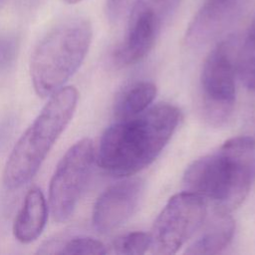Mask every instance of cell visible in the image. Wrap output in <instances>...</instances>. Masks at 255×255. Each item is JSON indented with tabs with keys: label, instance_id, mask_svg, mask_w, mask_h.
I'll return each instance as SVG.
<instances>
[{
	"label": "cell",
	"instance_id": "10",
	"mask_svg": "<svg viewBox=\"0 0 255 255\" xmlns=\"http://www.w3.org/2000/svg\"><path fill=\"white\" fill-rule=\"evenodd\" d=\"M241 0H206L194 15L185 33V43L200 47L214 39L233 18Z\"/></svg>",
	"mask_w": 255,
	"mask_h": 255
},
{
	"label": "cell",
	"instance_id": "8",
	"mask_svg": "<svg viewBox=\"0 0 255 255\" xmlns=\"http://www.w3.org/2000/svg\"><path fill=\"white\" fill-rule=\"evenodd\" d=\"M179 3L180 0H135L128 17L126 38L115 53L116 62L128 66L143 59Z\"/></svg>",
	"mask_w": 255,
	"mask_h": 255
},
{
	"label": "cell",
	"instance_id": "3",
	"mask_svg": "<svg viewBox=\"0 0 255 255\" xmlns=\"http://www.w3.org/2000/svg\"><path fill=\"white\" fill-rule=\"evenodd\" d=\"M78 101L79 92L74 86H64L49 97L7 158L3 171V182L7 188H19L35 176L70 124Z\"/></svg>",
	"mask_w": 255,
	"mask_h": 255
},
{
	"label": "cell",
	"instance_id": "13",
	"mask_svg": "<svg viewBox=\"0 0 255 255\" xmlns=\"http://www.w3.org/2000/svg\"><path fill=\"white\" fill-rule=\"evenodd\" d=\"M156 95V87L151 82L140 81L126 87L117 97L114 115L117 121L135 117L145 111Z\"/></svg>",
	"mask_w": 255,
	"mask_h": 255
},
{
	"label": "cell",
	"instance_id": "12",
	"mask_svg": "<svg viewBox=\"0 0 255 255\" xmlns=\"http://www.w3.org/2000/svg\"><path fill=\"white\" fill-rule=\"evenodd\" d=\"M235 222L230 212L214 209L213 215L200 235L185 250L190 255L218 254L225 249L234 235Z\"/></svg>",
	"mask_w": 255,
	"mask_h": 255
},
{
	"label": "cell",
	"instance_id": "7",
	"mask_svg": "<svg viewBox=\"0 0 255 255\" xmlns=\"http://www.w3.org/2000/svg\"><path fill=\"white\" fill-rule=\"evenodd\" d=\"M95 160L93 141L75 142L59 161L49 185V208L57 222L67 221L81 198Z\"/></svg>",
	"mask_w": 255,
	"mask_h": 255
},
{
	"label": "cell",
	"instance_id": "5",
	"mask_svg": "<svg viewBox=\"0 0 255 255\" xmlns=\"http://www.w3.org/2000/svg\"><path fill=\"white\" fill-rule=\"evenodd\" d=\"M236 41L228 37L218 43L206 57L200 76V97L203 116L216 127L231 118L236 101Z\"/></svg>",
	"mask_w": 255,
	"mask_h": 255
},
{
	"label": "cell",
	"instance_id": "6",
	"mask_svg": "<svg viewBox=\"0 0 255 255\" xmlns=\"http://www.w3.org/2000/svg\"><path fill=\"white\" fill-rule=\"evenodd\" d=\"M206 201L184 190L173 195L157 216L149 233V249L153 254L176 253L203 225Z\"/></svg>",
	"mask_w": 255,
	"mask_h": 255
},
{
	"label": "cell",
	"instance_id": "14",
	"mask_svg": "<svg viewBox=\"0 0 255 255\" xmlns=\"http://www.w3.org/2000/svg\"><path fill=\"white\" fill-rule=\"evenodd\" d=\"M39 253H57V254H92L104 255L108 253L106 246L99 240L89 236H74L66 241H50L42 246Z\"/></svg>",
	"mask_w": 255,
	"mask_h": 255
},
{
	"label": "cell",
	"instance_id": "4",
	"mask_svg": "<svg viewBox=\"0 0 255 255\" xmlns=\"http://www.w3.org/2000/svg\"><path fill=\"white\" fill-rule=\"evenodd\" d=\"M92 38L91 22L73 17L57 24L41 39L30 60L31 81L39 97H50L65 86L83 64Z\"/></svg>",
	"mask_w": 255,
	"mask_h": 255
},
{
	"label": "cell",
	"instance_id": "17",
	"mask_svg": "<svg viewBox=\"0 0 255 255\" xmlns=\"http://www.w3.org/2000/svg\"><path fill=\"white\" fill-rule=\"evenodd\" d=\"M17 44L10 36H0V71L8 69L16 56Z\"/></svg>",
	"mask_w": 255,
	"mask_h": 255
},
{
	"label": "cell",
	"instance_id": "19",
	"mask_svg": "<svg viewBox=\"0 0 255 255\" xmlns=\"http://www.w3.org/2000/svg\"><path fill=\"white\" fill-rule=\"evenodd\" d=\"M66 3H68V4H77V3H79V2H81L82 0H64Z\"/></svg>",
	"mask_w": 255,
	"mask_h": 255
},
{
	"label": "cell",
	"instance_id": "1",
	"mask_svg": "<svg viewBox=\"0 0 255 255\" xmlns=\"http://www.w3.org/2000/svg\"><path fill=\"white\" fill-rule=\"evenodd\" d=\"M179 120V110L163 103L130 119L117 121L102 135L98 164L115 176H128L140 171L157 157Z\"/></svg>",
	"mask_w": 255,
	"mask_h": 255
},
{
	"label": "cell",
	"instance_id": "2",
	"mask_svg": "<svg viewBox=\"0 0 255 255\" xmlns=\"http://www.w3.org/2000/svg\"><path fill=\"white\" fill-rule=\"evenodd\" d=\"M255 180V139L236 136L193 161L183 175L186 191L231 212L247 197Z\"/></svg>",
	"mask_w": 255,
	"mask_h": 255
},
{
	"label": "cell",
	"instance_id": "11",
	"mask_svg": "<svg viewBox=\"0 0 255 255\" xmlns=\"http://www.w3.org/2000/svg\"><path fill=\"white\" fill-rule=\"evenodd\" d=\"M48 218V204L43 191L31 187L23 200L22 206L14 220V237L23 244L35 241L43 232Z\"/></svg>",
	"mask_w": 255,
	"mask_h": 255
},
{
	"label": "cell",
	"instance_id": "16",
	"mask_svg": "<svg viewBox=\"0 0 255 255\" xmlns=\"http://www.w3.org/2000/svg\"><path fill=\"white\" fill-rule=\"evenodd\" d=\"M112 248L116 254H143L149 249V234L135 231L119 236L114 240Z\"/></svg>",
	"mask_w": 255,
	"mask_h": 255
},
{
	"label": "cell",
	"instance_id": "9",
	"mask_svg": "<svg viewBox=\"0 0 255 255\" xmlns=\"http://www.w3.org/2000/svg\"><path fill=\"white\" fill-rule=\"evenodd\" d=\"M142 193L143 182L139 178L126 179L107 188L94 205V227L109 233L125 224L136 210Z\"/></svg>",
	"mask_w": 255,
	"mask_h": 255
},
{
	"label": "cell",
	"instance_id": "18",
	"mask_svg": "<svg viewBox=\"0 0 255 255\" xmlns=\"http://www.w3.org/2000/svg\"><path fill=\"white\" fill-rule=\"evenodd\" d=\"M123 0H109V6L111 9V12H116L118 10V7L121 5Z\"/></svg>",
	"mask_w": 255,
	"mask_h": 255
},
{
	"label": "cell",
	"instance_id": "15",
	"mask_svg": "<svg viewBox=\"0 0 255 255\" xmlns=\"http://www.w3.org/2000/svg\"><path fill=\"white\" fill-rule=\"evenodd\" d=\"M236 64L244 85L255 91V18L250 23L238 51Z\"/></svg>",
	"mask_w": 255,
	"mask_h": 255
}]
</instances>
